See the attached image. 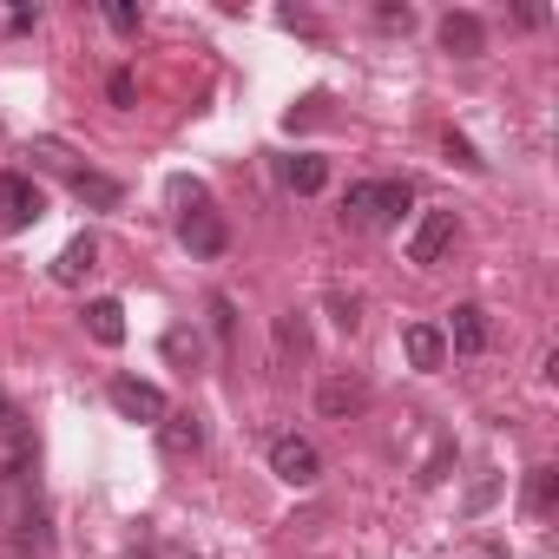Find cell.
I'll return each instance as SVG.
<instances>
[{"label":"cell","mask_w":559,"mask_h":559,"mask_svg":"<svg viewBox=\"0 0 559 559\" xmlns=\"http://www.w3.org/2000/svg\"><path fill=\"white\" fill-rule=\"evenodd\" d=\"M67 191H73L80 204H93V211H119V204H126V185L106 178V171H93V165H80V171L67 178Z\"/></svg>","instance_id":"30bf717a"},{"label":"cell","mask_w":559,"mask_h":559,"mask_svg":"<svg viewBox=\"0 0 559 559\" xmlns=\"http://www.w3.org/2000/svg\"><path fill=\"white\" fill-rule=\"evenodd\" d=\"M106 21H112V34H139V8H132V0H106Z\"/></svg>","instance_id":"ac0fdd59"},{"label":"cell","mask_w":559,"mask_h":559,"mask_svg":"<svg viewBox=\"0 0 559 559\" xmlns=\"http://www.w3.org/2000/svg\"><path fill=\"white\" fill-rule=\"evenodd\" d=\"M270 474L290 480V487H317V480H323L317 441H304V435H276V441H270Z\"/></svg>","instance_id":"7a4b0ae2"},{"label":"cell","mask_w":559,"mask_h":559,"mask_svg":"<svg viewBox=\"0 0 559 559\" xmlns=\"http://www.w3.org/2000/svg\"><path fill=\"white\" fill-rule=\"evenodd\" d=\"M106 93H112V106H132V73H112V86H106Z\"/></svg>","instance_id":"ffe728a7"},{"label":"cell","mask_w":559,"mask_h":559,"mask_svg":"<svg viewBox=\"0 0 559 559\" xmlns=\"http://www.w3.org/2000/svg\"><path fill=\"white\" fill-rule=\"evenodd\" d=\"M441 53H454V60H480V53H487V27H480V14H441Z\"/></svg>","instance_id":"ba28073f"},{"label":"cell","mask_w":559,"mask_h":559,"mask_svg":"<svg viewBox=\"0 0 559 559\" xmlns=\"http://www.w3.org/2000/svg\"><path fill=\"white\" fill-rule=\"evenodd\" d=\"M158 448H165L171 461L198 454V448H204V428H198V415H165V421H158Z\"/></svg>","instance_id":"5bb4252c"},{"label":"cell","mask_w":559,"mask_h":559,"mask_svg":"<svg viewBox=\"0 0 559 559\" xmlns=\"http://www.w3.org/2000/svg\"><path fill=\"white\" fill-rule=\"evenodd\" d=\"M276 343H284V349H297V356L310 349V336H304V323H297V317H284V323H276Z\"/></svg>","instance_id":"d6986e66"},{"label":"cell","mask_w":559,"mask_h":559,"mask_svg":"<svg viewBox=\"0 0 559 559\" xmlns=\"http://www.w3.org/2000/svg\"><path fill=\"white\" fill-rule=\"evenodd\" d=\"M0 467H8V474H27L34 467V428L21 421L14 402H0Z\"/></svg>","instance_id":"52a82bcc"},{"label":"cell","mask_w":559,"mask_h":559,"mask_svg":"<svg viewBox=\"0 0 559 559\" xmlns=\"http://www.w3.org/2000/svg\"><path fill=\"white\" fill-rule=\"evenodd\" d=\"M552 500H559V474H552V467H533V480H526V507H533V513H552Z\"/></svg>","instance_id":"e0dca14e"},{"label":"cell","mask_w":559,"mask_h":559,"mask_svg":"<svg viewBox=\"0 0 559 559\" xmlns=\"http://www.w3.org/2000/svg\"><path fill=\"white\" fill-rule=\"evenodd\" d=\"M40 185L34 178H21V171H0V237H14V230H27V224H40Z\"/></svg>","instance_id":"3957f363"},{"label":"cell","mask_w":559,"mask_h":559,"mask_svg":"<svg viewBox=\"0 0 559 559\" xmlns=\"http://www.w3.org/2000/svg\"><path fill=\"white\" fill-rule=\"evenodd\" d=\"M106 395H112V408H119L126 421H152V428H158V421L171 415L165 389H158V382H139V376H112V389H106Z\"/></svg>","instance_id":"5b68a950"},{"label":"cell","mask_w":559,"mask_h":559,"mask_svg":"<svg viewBox=\"0 0 559 559\" xmlns=\"http://www.w3.org/2000/svg\"><path fill=\"white\" fill-rule=\"evenodd\" d=\"M93 263H99V243H93V237H73V243L53 257V284H80Z\"/></svg>","instance_id":"2e32d148"},{"label":"cell","mask_w":559,"mask_h":559,"mask_svg":"<svg viewBox=\"0 0 559 559\" xmlns=\"http://www.w3.org/2000/svg\"><path fill=\"white\" fill-rule=\"evenodd\" d=\"M86 336L106 343V349H119V343H126V310H119L112 297H93V304H86Z\"/></svg>","instance_id":"4fadbf2b"},{"label":"cell","mask_w":559,"mask_h":559,"mask_svg":"<svg viewBox=\"0 0 559 559\" xmlns=\"http://www.w3.org/2000/svg\"><path fill=\"white\" fill-rule=\"evenodd\" d=\"M284 185H290V191H304V198H310V191H323V185H330V158H317V152L284 158Z\"/></svg>","instance_id":"9a60e30c"},{"label":"cell","mask_w":559,"mask_h":559,"mask_svg":"<svg viewBox=\"0 0 559 559\" xmlns=\"http://www.w3.org/2000/svg\"><path fill=\"white\" fill-rule=\"evenodd\" d=\"M441 336H448V349L480 356V349H487V310H480V304H461V310H454V323H448Z\"/></svg>","instance_id":"7c38bea8"},{"label":"cell","mask_w":559,"mask_h":559,"mask_svg":"<svg viewBox=\"0 0 559 559\" xmlns=\"http://www.w3.org/2000/svg\"><path fill=\"white\" fill-rule=\"evenodd\" d=\"M178 237H185L191 257H224V243H230V230H224V217L211 211V198H198V204L178 211Z\"/></svg>","instance_id":"277c9868"},{"label":"cell","mask_w":559,"mask_h":559,"mask_svg":"<svg viewBox=\"0 0 559 559\" xmlns=\"http://www.w3.org/2000/svg\"><path fill=\"white\" fill-rule=\"evenodd\" d=\"M454 211H428L421 224H415V237H408V263H441L448 250H454Z\"/></svg>","instance_id":"8992f818"},{"label":"cell","mask_w":559,"mask_h":559,"mask_svg":"<svg viewBox=\"0 0 559 559\" xmlns=\"http://www.w3.org/2000/svg\"><path fill=\"white\" fill-rule=\"evenodd\" d=\"M317 408H323L330 421H349V415L369 408V382H356V376H330V382L317 389Z\"/></svg>","instance_id":"9c48e42d"},{"label":"cell","mask_w":559,"mask_h":559,"mask_svg":"<svg viewBox=\"0 0 559 559\" xmlns=\"http://www.w3.org/2000/svg\"><path fill=\"white\" fill-rule=\"evenodd\" d=\"M408 204H415L408 178H369V185H349V198H343V217H349L356 230H389V224H395Z\"/></svg>","instance_id":"6da1fadb"},{"label":"cell","mask_w":559,"mask_h":559,"mask_svg":"<svg viewBox=\"0 0 559 559\" xmlns=\"http://www.w3.org/2000/svg\"><path fill=\"white\" fill-rule=\"evenodd\" d=\"M402 349H408V362H415L421 376H435V369L448 362V336H441L435 323H408V330H402Z\"/></svg>","instance_id":"8fae6325"}]
</instances>
